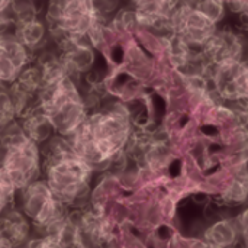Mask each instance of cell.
Wrapping results in <instances>:
<instances>
[{
    "instance_id": "1",
    "label": "cell",
    "mask_w": 248,
    "mask_h": 248,
    "mask_svg": "<svg viewBox=\"0 0 248 248\" xmlns=\"http://www.w3.org/2000/svg\"><path fill=\"white\" fill-rule=\"evenodd\" d=\"M132 116L119 102L89 113L83 126L67 138L77 155L94 171L105 170L115 163L132 141Z\"/></svg>"
},
{
    "instance_id": "2",
    "label": "cell",
    "mask_w": 248,
    "mask_h": 248,
    "mask_svg": "<svg viewBox=\"0 0 248 248\" xmlns=\"http://www.w3.org/2000/svg\"><path fill=\"white\" fill-rule=\"evenodd\" d=\"M42 179L46 182L55 199L67 209L83 208L90 198L94 170L80 155H77L64 137L54 134L44 145Z\"/></svg>"
},
{
    "instance_id": "3",
    "label": "cell",
    "mask_w": 248,
    "mask_h": 248,
    "mask_svg": "<svg viewBox=\"0 0 248 248\" xmlns=\"http://www.w3.org/2000/svg\"><path fill=\"white\" fill-rule=\"evenodd\" d=\"M0 176L16 192L42 179V151L22 129L19 119L0 131Z\"/></svg>"
},
{
    "instance_id": "4",
    "label": "cell",
    "mask_w": 248,
    "mask_h": 248,
    "mask_svg": "<svg viewBox=\"0 0 248 248\" xmlns=\"http://www.w3.org/2000/svg\"><path fill=\"white\" fill-rule=\"evenodd\" d=\"M39 106L57 135L71 138L86 122L89 105L76 78L67 76L41 90Z\"/></svg>"
},
{
    "instance_id": "5",
    "label": "cell",
    "mask_w": 248,
    "mask_h": 248,
    "mask_svg": "<svg viewBox=\"0 0 248 248\" xmlns=\"http://www.w3.org/2000/svg\"><path fill=\"white\" fill-rule=\"evenodd\" d=\"M45 22L55 44L89 41L103 25L96 0H48Z\"/></svg>"
},
{
    "instance_id": "6",
    "label": "cell",
    "mask_w": 248,
    "mask_h": 248,
    "mask_svg": "<svg viewBox=\"0 0 248 248\" xmlns=\"http://www.w3.org/2000/svg\"><path fill=\"white\" fill-rule=\"evenodd\" d=\"M15 205L29 219L35 235H41L46 228L61 221L70 211L55 199L44 179L19 190Z\"/></svg>"
},
{
    "instance_id": "7",
    "label": "cell",
    "mask_w": 248,
    "mask_h": 248,
    "mask_svg": "<svg viewBox=\"0 0 248 248\" xmlns=\"http://www.w3.org/2000/svg\"><path fill=\"white\" fill-rule=\"evenodd\" d=\"M170 31L185 39L190 48L201 51L217 32V23L208 19L190 3H180L170 17Z\"/></svg>"
},
{
    "instance_id": "8",
    "label": "cell",
    "mask_w": 248,
    "mask_h": 248,
    "mask_svg": "<svg viewBox=\"0 0 248 248\" xmlns=\"http://www.w3.org/2000/svg\"><path fill=\"white\" fill-rule=\"evenodd\" d=\"M32 62V52L17 39L15 32L0 33V83L13 84L22 71Z\"/></svg>"
},
{
    "instance_id": "9",
    "label": "cell",
    "mask_w": 248,
    "mask_h": 248,
    "mask_svg": "<svg viewBox=\"0 0 248 248\" xmlns=\"http://www.w3.org/2000/svg\"><path fill=\"white\" fill-rule=\"evenodd\" d=\"M134 4V13L140 26L169 29L170 17L180 6L182 0H131Z\"/></svg>"
},
{
    "instance_id": "10",
    "label": "cell",
    "mask_w": 248,
    "mask_h": 248,
    "mask_svg": "<svg viewBox=\"0 0 248 248\" xmlns=\"http://www.w3.org/2000/svg\"><path fill=\"white\" fill-rule=\"evenodd\" d=\"M206 64H225L243 61V42L238 35L225 31H217L201 51Z\"/></svg>"
},
{
    "instance_id": "11",
    "label": "cell",
    "mask_w": 248,
    "mask_h": 248,
    "mask_svg": "<svg viewBox=\"0 0 248 248\" xmlns=\"http://www.w3.org/2000/svg\"><path fill=\"white\" fill-rule=\"evenodd\" d=\"M32 237L33 227L16 205H12L0 215V238L20 248Z\"/></svg>"
},
{
    "instance_id": "12",
    "label": "cell",
    "mask_w": 248,
    "mask_h": 248,
    "mask_svg": "<svg viewBox=\"0 0 248 248\" xmlns=\"http://www.w3.org/2000/svg\"><path fill=\"white\" fill-rule=\"evenodd\" d=\"M13 32L32 54L46 49L48 41L51 38L45 19H41L39 16H32L16 22Z\"/></svg>"
},
{
    "instance_id": "13",
    "label": "cell",
    "mask_w": 248,
    "mask_h": 248,
    "mask_svg": "<svg viewBox=\"0 0 248 248\" xmlns=\"http://www.w3.org/2000/svg\"><path fill=\"white\" fill-rule=\"evenodd\" d=\"M19 124L23 132L38 145H44L55 132L39 103L31 108L25 115L19 118Z\"/></svg>"
},
{
    "instance_id": "14",
    "label": "cell",
    "mask_w": 248,
    "mask_h": 248,
    "mask_svg": "<svg viewBox=\"0 0 248 248\" xmlns=\"http://www.w3.org/2000/svg\"><path fill=\"white\" fill-rule=\"evenodd\" d=\"M164 41V48L167 52V57L170 60V62L176 67V68H186L189 67V64L193 60V54H192V48L190 45L182 39L179 35L174 33H169L163 38Z\"/></svg>"
},
{
    "instance_id": "15",
    "label": "cell",
    "mask_w": 248,
    "mask_h": 248,
    "mask_svg": "<svg viewBox=\"0 0 248 248\" xmlns=\"http://www.w3.org/2000/svg\"><path fill=\"white\" fill-rule=\"evenodd\" d=\"M240 227L230 221H221L206 231V241L209 248H228L234 246L238 237Z\"/></svg>"
},
{
    "instance_id": "16",
    "label": "cell",
    "mask_w": 248,
    "mask_h": 248,
    "mask_svg": "<svg viewBox=\"0 0 248 248\" xmlns=\"http://www.w3.org/2000/svg\"><path fill=\"white\" fill-rule=\"evenodd\" d=\"M17 119L19 116H17L15 102L10 96L9 89L6 87L0 92V131L7 128Z\"/></svg>"
},
{
    "instance_id": "17",
    "label": "cell",
    "mask_w": 248,
    "mask_h": 248,
    "mask_svg": "<svg viewBox=\"0 0 248 248\" xmlns=\"http://www.w3.org/2000/svg\"><path fill=\"white\" fill-rule=\"evenodd\" d=\"M201 13H203L214 23H218L224 16V1L222 0H198L193 4Z\"/></svg>"
},
{
    "instance_id": "18",
    "label": "cell",
    "mask_w": 248,
    "mask_h": 248,
    "mask_svg": "<svg viewBox=\"0 0 248 248\" xmlns=\"http://www.w3.org/2000/svg\"><path fill=\"white\" fill-rule=\"evenodd\" d=\"M16 190L13 189V186L0 176V215L10 208L12 205H15V199H16Z\"/></svg>"
},
{
    "instance_id": "19",
    "label": "cell",
    "mask_w": 248,
    "mask_h": 248,
    "mask_svg": "<svg viewBox=\"0 0 248 248\" xmlns=\"http://www.w3.org/2000/svg\"><path fill=\"white\" fill-rule=\"evenodd\" d=\"M20 248H58L51 240L41 237V235H33L25 246Z\"/></svg>"
},
{
    "instance_id": "20",
    "label": "cell",
    "mask_w": 248,
    "mask_h": 248,
    "mask_svg": "<svg viewBox=\"0 0 248 248\" xmlns=\"http://www.w3.org/2000/svg\"><path fill=\"white\" fill-rule=\"evenodd\" d=\"M15 0H0V23H10V10Z\"/></svg>"
},
{
    "instance_id": "21",
    "label": "cell",
    "mask_w": 248,
    "mask_h": 248,
    "mask_svg": "<svg viewBox=\"0 0 248 248\" xmlns=\"http://www.w3.org/2000/svg\"><path fill=\"white\" fill-rule=\"evenodd\" d=\"M238 227H240V232H241V237L244 240L246 248H248V209L241 215Z\"/></svg>"
},
{
    "instance_id": "22",
    "label": "cell",
    "mask_w": 248,
    "mask_h": 248,
    "mask_svg": "<svg viewBox=\"0 0 248 248\" xmlns=\"http://www.w3.org/2000/svg\"><path fill=\"white\" fill-rule=\"evenodd\" d=\"M9 28H10V23H0V33L4 32V31H7Z\"/></svg>"
},
{
    "instance_id": "23",
    "label": "cell",
    "mask_w": 248,
    "mask_h": 248,
    "mask_svg": "<svg viewBox=\"0 0 248 248\" xmlns=\"http://www.w3.org/2000/svg\"><path fill=\"white\" fill-rule=\"evenodd\" d=\"M3 89H6V86H3V84H1V83H0V92H1V90H3Z\"/></svg>"
}]
</instances>
